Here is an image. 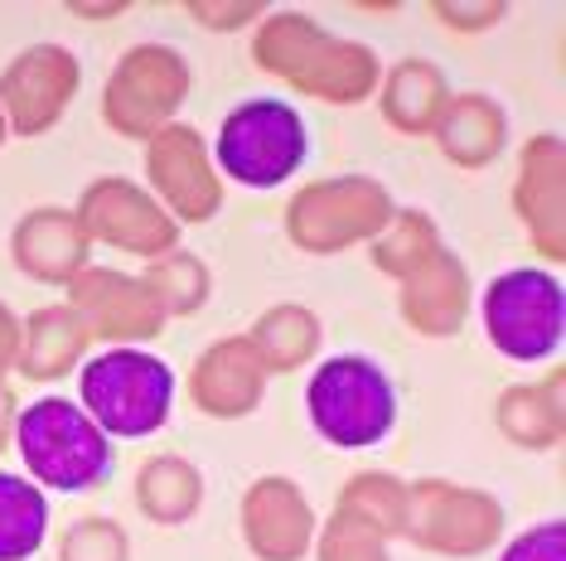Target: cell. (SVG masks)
Returning <instances> with one entry per match:
<instances>
[{"label":"cell","mask_w":566,"mask_h":561,"mask_svg":"<svg viewBox=\"0 0 566 561\" xmlns=\"http://www.w3.org/2000/svg\"><path fill=\"white\" fill-rule=\"evenodd\" d=\"M59 561H132V538L117 518H78L63 528Z\"/></svg>","instance_id":"f1b7e54d"},{"label":"cell","mask_w":566,"mask_h":561,"mask_svg":"<svg viewBox=\"0 0 566 561\" xmlns=\"http://www.w3.org/2000/svg\"><path fill=\"white\" fill-rule=\"evenodd\" d=\"M431 140L446 165H455V170H484L509 146V112L489 93H450L441 117L431 126Z\"/></svg>","instance_id":"ffe728a7"},{"label":"cell","mask_w":566,"mask_h":561,"mask_svg":"<svg viewBox=\"0 0 566 561\" xmlns=\"http://www.w3.org/2000/svg\"><path fill=\"white\" fill-rule=\"evenodd\" d=\"M15 343H20V329H6V335H0V388H6V373L15 368Z\"/></svg>","instance_id":"d590c367"},{"label":"cell","mask_w":566,"mask_h":561,"mask_svg":"<svg viewBox=\"0 0 566 561\" xmlns=\"http://www.w3.org/2000/svg\"><path fill=\"white\" fill-rule=\"evenodd\" d=\"M175 368L146 349H102L78 368V406L112 441H146L170 421Z\"/></svg>","instance_id":"3957f363"},{"label":"cell","mask_w":566,"mask_h":561,"mask_svg":"<svg viewBox=\"0 0 566 561\" xmlns=\"http://www.w3.org/2000/svg\"><path fill=\"white\" fill-rule=\"evenodd\" d=\"M513 213L523 237L533 242V257H566V150L562 136H527L513 174Z\"/></svg>","instance_id":"5bb4252c"},{"label":"cell","mask_w":566,"mask_h":561,"mask_svg":"<svg viewBox=\"0 0 566 561\" xmlns=\"http://www.w3.org/2000/svg\"><path fill=\"white\" fill-rule=\"evenodd\" d=\"M256 359L266 363V373H301L305 363H315L319 343H325V325L311 305H272L262 310L248 329Z\"/></svg>","instance_id":"cb8c5ba5"},{"label":"cell","mask_w":566,"mask_h":561,"mask_svg":"<svg viewBox=\"0 0 566 561\" xmlns=\"http://www.w3.org/2000/svg\"><path fill=\"white\" fill-rule=\"evenodd\" d=\"M6 140H10V126H6V117H0V146H6Z\"/></svg>","instance_id":"74e56055"},{"label":"cell","mask_w":566,"mask_h":561,"mask_svg":"<svg viewBox=\"0 0 566 561\" xmlns=\"http://www.w3.org/2000/svg\"><path fill=\"white\" fill-rule=\"evenodd\" d=\"M266 363L256 359L248 335H223L189 368V402L213 421H242L266 398Z\"/></svg>","instance_id":"2e32d148"},{"label":"cell","mask_w":566,"mask_h":561,"mask_svg":"<svg viewBox=\"0 0 566 561\" xmlns=\"http://www.w3.org/2000/svg\"><path fill=\"white\" fill-rule=\"evenodd\" d=\"M140 286L150 290V300L160 305L165 320H189V315H199L203 305L213 296V272L203 266V257L195 252L175 247L165 252V257L146 262V276H140Z\"/></svg>","instance_id":"83f0119b"},{"label":"cell","mask_w":566,"mask_h":561,"mask_svg":"<svg viewBox=\"0 0 566 561\" xmlns=\"http://www.w3.org/2000/svg\"><path fill=\"white\" fill-rule=\"evenodd\" d=\"M450 97L446 73L431 59H397L378 83V112L397 136H431L436 117H441Z\"/></svg>","instance_id":"7402d4cb"},{"label":"cell","mask_w":566,"mask_h":561,"mask_svg":"<svg viewBox=\"0 0 566 561\" xmlns=\"http://www.w3.org/2000/svg\"><path fill=\"white\" fill-rule=\"evenodd\" d=\"M15 398H10V388H0V451L15 445Z\"/></svg>","instance_id":"e575fe53"},{"label":"cell","mask_w":566,"mask_h":561,"mask_svg":"<svg viewBox=\"0 0 566 561\" xmlns=\"http://www.w3.org/2000/svg\"><path fill=\"white\" fill-rule=\"evenodd\" d=\"M69 305L78 310L87 335L102 339L107 349H122V343L140 349V343H150L170 325L160 315V305L150 300V290L140 286V276L107 272V266H83L69 280Z\"/></svg>","instance_id":"4fadbf2b"},{"label":"cell","mask_w":566,"mask_h":561,"mask_svg":"<svg viewBox=\"0 0 566 561\" xmlns=\"http://www.w3.org/2000/svg\"><path fill=\"white\" fill-rule=\"evenodd\" d=\"M83 87V63L63 44H30L0 73V117L10 136H49Z\"/></svg>","instance_id":"30bf717a"},{"label":"cell","mask_w":566,"mask_h":561,"mask_svg":"<svg viewBox=\"0 0 566 561\" xmlns=\"http://www.w3.org/2000/svg\"><path fill=\"white\" fill-rule=\"evenodd\" d=\"M126 10V0H107V6H83V0H69V15L78 20H117Z\"/></svg>","instance_id":"836d02e7"},{"label":"cell","mask_w":566,"mask_h":561,"mask_svg":"<svg viewBox=\"0 0 566 561\" xmlns=\"http://www.w3.org/2000/svg\"><path fill=\"white\" fill-rule=\"evenodd\" d=\"M10 257L15 272L40 280V286H69L83 266H93V237L83 233L78 213L63 209V203H44L30 209L10 233Z\"/></svg>","instance_id":"e0dca14e"},{"label":"cell","mask_w":566,"mask_h":561,"mask_svg":"<svg viewBox=\"0 0 566 561\" xmlns=\"http://www.w3.org/2000/svg\"><path fill=\"white\" fill-rule=\"evenodd\" d=\"M49 538V499L34 479L0 469V561H30Z\"/></svg>","instance_id":"4316f807"},{"label":"cell","mask_w":566,"mask_h":561,"mask_svg":"<svg viewBox=\"0 0 566 561\" xmlns=\"http://www.w3.org/2000/svg\"><path fill=\"white\" fill-rule=\"evenodd\" d=\"M407 542L431 557H484L504 538V504L494 494L455 479H411L407 484Z\"/></svg>","instance_id":"ba28073f"},{"label":"cell","mask_w":566,"mask_h":561,"mask_svg":"<svg viewBox=\"0 0 566 561\" xmlns=\"http://www.w3.org/2000/svg\"><path fill=\"white\" fill-rule=\"evenodd\" d=\"M494 426L513 451H557L566 441V368H547L537 382H509L494 398Z\"/></svg>","instance_id":"d6986e66"},{"label":"cell","mask_w":566,"mask_h":561,"mask_svg":"<svg viewBox=\"0 0 566 561\" xmlns=\"http://www.w3.org/2000/svg\"><path fill=\"white\" fill-rule=\"evenodd\" d=\"M441 247H446L441 227H436V219L427 209H397L392 223L368 242V262H373V272L392 276L397 286H402V280L417 276Z\"/></svg>","instance_id":"484cf974"},{"label":"cell","mask_w":566,"mask_h":561,"mask_svg":"<svg viewBox=\"0 0 566 561\" xmlns=\"http://www.w3.org/2000/svg\"><path fill=\"white\" fill-rule=\"evenodd\" d=\"M24 479L59 494H87L112 475V436L69 398H40L15 416Z\"/></svg>","instance_id":"7a4b0ae2"},{"label":"cell","mask_w":566,"mask_h":561,"mask_svg":"<svg viewBox=\"0 0 566 561\" xmlns=\"http://www.w3.org/2000/svg\"><path fill=\"white\" fill-rule=\"evenodd\" d=\"M136 508L156 528H179L203 508V475L185 455H150L136 469Z\"/></svg>","instance_id":"603a6c76"},{"label":"cell","mask_w":566,"mask_h":561,"mask_svg":"<svg viewBox=\"0 0 566 561\" xmlns=\"http://www.w3.org/2000/svg\"><path fill=\"white\" fill-rule=\"evenodd\" d=\"M189 97V63L170 44H132L107 73L102 121L122 140H150L175 121Z\"/></svg>","instance_id":"9c48e42d"},{"label":"cell","mask_w":566,"mask_h":561,"mask_svg":"<svg viewBox=\"0 0 566 561\" xmlns=\"http://www.w3.org/2000/svg\"><path fill=\"white\" fill-rule=\"evenodd\" d=\"M470 305H474L470 266L450 247H441L417 276H407L402 286H397V315H402V325L421 339L460 335L470 320Z\"/></svg>","instance_id":"ac0fdd59"},{"label":"cell","mask_w":566,"mask_h":561,"mask_svg":"<svg viewBox=\"0 0 566 561\" xmlns=\"http://www.w3.org/2000/svg\"><path fill=\"white\" fill-rule=\"evenodd\" d=\"M484 335L513 363H543L562 349V280L547 266H513L480 296Z\"/></svg>","instance_id":"52a82bcc"},{"label":"cell","mask_w":566,"mask_h":561,"mask_svg":"<svg viewBox=\"0 0 566 561\" xmlns=\"http://www.w3.org/2000/svg\"><path fill=\"white\" fill-rule=\"evenodd\" d=\"M213 170L242 189H281L311 156L301 112L281 97H248L218 126Z\"/></svg>","instance_id":"8992f818"},{"label":"cell","mask_w":566,"mask_h":561,"mask_svg":"<svg viewBox=\"0 0 566 561\" xmlns=\"http://www.w3.org/2000/svg\"><path fill=\"white\" fill-rule=\"evenodd\" d=\"M242 542L256 561H301L315 547V508L301 494V484L286 475H262L248 484L238 504Z\"/></svg>","instance_id":"9a60e30c"},{"label":"cell","mask_w":566,"mask_h":561,"mask_svg":"<svg viewBox=\"0 0 566 561\" xmlns=\"http://www.w3.org/2000/svg\"><path fill=\"white\" fill-rule=\"evenodd\" d=\"M6 329H20V320L6 310V305H0V335H6Z\"/></svg>","instance_id":"8d00e7d4"},{"label":"cell","mask_w":566,"mask_h":561,"mask_svg":"<svg viewBox=\"0 0 566 561\" xmlns=\"http://www.w3.org/2000/svg\"><path fill=\"white\" fill-rule=\"evenodd\" d=\"M87 325L78 320L69 300L63 305H44L34 310L30 320H20V343H15V368L10 373L30 378V382H54V378H69L73 368H83L87 359Z\"/></svg>","instance_id":"44dd1931"},{"label":"cell","mask_w":566,"mask_h":561,"mask_svg":"<svg viewBox=\"0 0 566 561\" xmlns=\"http://www.w3.org/2000/svg\"><path fill=\"white\" fill-rule=\"evenodd\" d=\"M499 561H566V522L547 518V522H537V528L518 532V538L499 552Z\"/></svg>","instance_id":"d6a6232c"},{"label":"cell","mask_w":566,"mask_h":561,"mask_svg":"<svg viewBox=\"0 0 566 561\" xmlns=\"http://www.w3.org/2000/svg\"><path fill=\"white\" fill-rule=\"evenodd\" d=\"M146 180H150V199L179 227H199L223 209V174L213 170L209 140L195 126L170 121L165 131L146 140Z\"/></svg>","instance_id":"8fae6325"},{"label":"cell","mask_w":566,"mask_h":561,"mask_svg":"<svg viewBox=\"0 0 566 561\" xmlns=\"http://www.w3.org/2000/svg\"><path fill=\"white\" fill-rule=\"evenodd\" d=\"M185 15L203 24L213 34H233V30H248L266 15L262 0H185Z\"/></svg>","instance_id":"1f68e13d"},{"label":"cell","mask_w":566,"mask_h":561,"mask_svg":"<svg viewBox=\"0 0 566 561\" xmlns=\"http://www.w3.org/2000/svg\"><path fill=\"white\" fill-rule=\"evenodd\" d=\"M83 233L93 242H107L117 252H132V257L156 262L165 252L179 247V223L150 199V189H140L126 174H102L78 194L73 203Z\"/></svg>","instance_id":"7c38bea8"},{"label":"cell","mask_w":566,"mask_h":561,"mask_svg":"<svg viewBox=\"0 0 566 561\" xmlns=\"http://www.w3.org/2000/svg\"><path fill=\"white\" fill-rule=\"evenodd\" d=\"M431 15L446 24L450 34H489L509 15L504 0H431Z\"/></svg>","instance_id":"4dcf8cb0"},{"label":"cell","mask_w":566,"mask_h":561,"mask_svg":"<svg viewBox=\"0 0 566 561\" xmlns=\"http://www.w3.org/2000/svg\"><path fill=\"white\" fill-rule=\"evenodd\" d=\"M397 203L388 184L373 174H329V180L301 184L286 203V242L305 257H334V252L364 247L392 223Z\"/></svg>","instance_id":"5b68a950"},{"label":"cell","mask_w":566,"mask_h":561,"mask_svg":"<svg viewBox=\"0 0 566 561\" xmlns=\"http://www.w3.org/2000/svg\"><path fill=\"white\" fill-rule=\"evenodd\" d=\"M315 561H392L388 557V542L378 532H368L364 522L344 518V514H329L325 528H315Z\"/></svg>","instance_id":"f546056e"},{"label":"cell","mask_w":566,"mask_h":561,"mask_svg":"<svg viewBox=\"0 0 566 561\" xmlns=\"http://www.w3.org/2000/svg\"><path fill=\"white\" fill-rule=\"evenodd\" d=\"M334 514L364 522L382 542H397L407 532V479L388 475V469H358V475L344 479Z\"/></svg>","instance_id":"d4e9b609"},{"label":"cell","mask_w":566,"mask_h":561,"mask_svg":"<svg viewBox=\"0 0 566 561\" xmlns=\"http://www.w3.org/2000/svg\"><path fill=\"white\" fill-rule=\"evenodd\" d=\"M252 63L276 83H286L291 93L325 102V107H358L382 83V63L368 44L329 34L315 15H301V10H266L252 24Z\"/></svg>","instance_id":"6da1fadb"},{"label":"cell","mask_w":566,"mask_h":561,"mask_svg":"<svg viewBox=\"0 0 566 561\" xmlns=\"http://www.w3.org/2000/svg\"><path fill=\"white\" fill-rule=\"evenodd\" d=\"M305 412L315 436L334 451H368L397 426V388L388 368L364 353H334L305 382Z\"/></svg>","instance_id":"277c9868"}]
</instances>
